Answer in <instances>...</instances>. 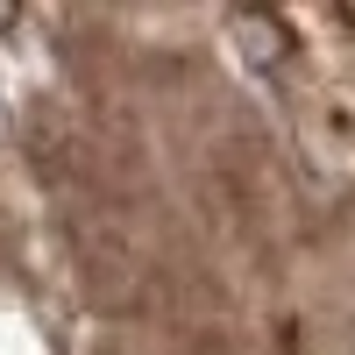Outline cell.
Instances as JSON below:
<instances>
[{"instance_id": "obj_1", "label": "cell", "mask_w": 355, "mask_h": 355, "mask_svg": "<svg viewBox=\"0 0 355 355\" xmlns=\"http://www.w3.org/2000/svg\"><path fill=\"white\" fill-rule=\"evenodd\" d=\"M234 36L249 43V64H277V57L291 50L284 21H270V15H234Z\"/></svg>"}]
</instances>
